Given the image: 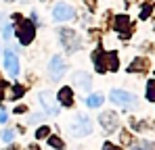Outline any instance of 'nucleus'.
I'll use <instances>...</instances> for the list:
<instances>
[{
  "label": "nucleus",
  "instance_id": "f257e3e1",
  "mask_svg": "<svg viewBox=\"0 0 155 150\" xmlns=\"http://www.w3.org/2000/svg\"><path fill=\"white\" fill-rule=\"evenodd\" d=\"M59 42H61V46L67 50L69 54H74V52H78L80 50V46H82V38L78 36L74 29H59Z\"/></svg>",
  "mask_w": 155,
  "mask_h": 150
},
{
  "label": "nucleus",
  "instance_id": "f03ea898",
  "mask_svg": "<svg viewBox=\"0 0 155 150\" xmlns=\"http://www.w3.org/2000/svg\"><path fill=\"white\" fill-rule=\"evenodd\" d=\"M15 17V21H19V27H17V36H19V42L27 46V44H31L34 42V36H36V25L31 23V21H25V19H21V15H13Z\"/></svg>",
  "mask_w": 155,
  "mask_h": 150
},
{
  "label": "nucleus",
  "instance_id": "7ed1b4c3",
  "mask_svg": "<svg viewBox=\"0 0 155 150\" xmlns=\"http://www.w3.org/2000/svg\"><path fill=\"white\" fill-rule=\"evenodd\" d=\"M71 133H74L76 138L90 136V133H92V121H90V117H86V115H76L74 121H71Z\"/></svg>",
  "mask_w": 155,
  "mask_h": 150
},
{
  "label": "nucleus",
  "instance_id": "20e7f679",
  "mask_svg": "<svg viewBox=\"0 0 155 150\" xmlns=\"http://www.w3.org/2000/svg\"><path fill=\"white\" fill-rule=\"evenodd\" d=\"M38 100H40V104L44 106V111H46V115H59L61 113V104L57 102V96L52 94L51 90H44V92H40L38 94Z\"/></svg>",
  "mask_w": 155,
  "mask_h": 150
},
{
  "label": "nucleus",
  "instance_id": "39448f33",
  "mask_svg": "<svg viewBox=\"0 0 155 150\" xmlns=\"http://www.w3.org/2000/svg\"><path fill=\"white\" fill-rule=\"evenodd\" d=\"M74 17H76V11H74L71 4H67V2H57V4L52 6V19H54V21L63 23V21L74 19Z\"/></svg>",
  "mask_w": 155,
  "mask_h": 150
},
{
  "label": "nucleus",
  "instance_id": "423d86ee",
  "mask_svg": "<svg viewBox=\"0 0 155 150\" xmlns=\"http://www.w3.org/2000/svg\"><path fill=\"white\" fill-rule=\"evenodd\" d=\"M67 71V65H65V61H63V56L61 54H54L51 58V63H48V75H51L52 81H59L63 75Z\"/></svg>",
  "mask_w": 155,
  "mask_h": 150
},
{
  "label": "nucleus",
  "instance_id": "0eeeda50",
  "mask_svg": "<svg viewBox=\"0 0 155 150\" xmlns=\"http://www.w3.org/2000/svg\"><path fill=\"white\" fill-rule=\"evenodd\" d=\"M109 100L115 102V104H120V106H126V108H130V106L136 104V96L130 94V92H124V90H111Z\"/></svg>",
  "mask_w": 155,
  "mask_h": 150
},
{
  "label": "nucleus",
  "instance_id": "6e6552de",
  "mask_svg": "<svg viewBox=\"0 0 155 150\" xmlns=\"http://www.w3.org/2000/svg\"><path fill=\"white\" fill-rule=\"evenodd\" d=\"M99 123L103 125V129H107V131H115L117 125H120V117L113 111H107V113L99 115Z\"/></svg>",
  "mask_w": 155,
  "mask_h": 150
},
{
  "label": "nucleus",
  "instance_id": "1a4fd4ad",
  "mask_svg": "<svg viewBox=\"0 0 155 150\" xmlns=\"http://www.w3.org/2000/svg\"><path fill=\"white\" fill-rule=\"evenodd\" d=\"M4 69H6V73L11 77L19 75V58H17V54L13 50H6V54H4Z\"/></svg>",
  "mask_w": 155,
  "mask_h": 150
},
{
  "label": "nucleus",
  "instance_id": "9d476101",
  "mask_svg": "<svg viewBox=\"0 0 155 150\" xmlns=\"http://www.w3.org/2000/svg\"><path fill=\"white\" fill-rule=\"evenodd\" d=\"M57 100H59L61 106H71L74 104V90L69 86H63L59 90V94H57Z\"/></svg>",
  "mask_w": 155,
  "mask_h": 150
},
{
  "label": "nucleus",
  "instance_id": "9b49d317",
  "mask_svg": "<svg viewBox=\"0 0 155 150\" xmlns=\"http://www.w3.org/2000/svg\"><path fill=\"white\" fill-rule=\"evenodd\" d=\"M74 83H76L80 90H90L92 79H90V75L86 73V71H76L74 73Z\"/></svg>",
  "mask_w": 155,
  "mask_h": 150
},
{
  "label": "nucleus",
  "instance_id": "f8f14e48",
  "mask_svg": "<svg viewBox=\"0 0 155 150\" xmlns=\"http://www.w3.org/2000/svg\"><path fill=\"white\" fill-rule=\"evenodd\" d=\"M92 61H94V67H97L99 73H105V71H107V52L94 50V52H92Z\"/></svg>",
  "mask_w": 155,
  "mask_h": 150
},
{
  "label": "nucleus",
  "instance_id": "ddd939ff",
  "mask_svg": "<svg viewBox=\"0 0 155 150\" xmlns=\"http://www.w3.org/2000/svg\"><path fill=\"white\" fill-rule=\"evenodd\" d=\"M115 31L122 33V36H128V31H130V17L120 15V17L115 19Z\"/></svg>",
  "mask_w": 155,
  "mask_h": 150
},
{
  "label": "nucleus",
  "instance_id": "4468645a",
  "mask_svg": "<svg viewBox=\"0 0 155 150\" xmlns=\"http://www.w3.org/2000/svg\"><path fill=\"white\" fill-rule=\"evenodd\" d=\"M103 102H105L103 94H90V96L86 98V106H88V108H99Z\"/></svg>",
  "mask_w": 155,
  "mask_h": 150
},
{
  "label": "nucleus",
  "instance_id": "2eb2a0df",
  "mask_svg": "<svg viewBox=\"0 0 155 150\" xmlns=\"http://www.w3.org/2000/svg\"><path fill=\"white\" fill-rule=\"evenodd\" d=\"M25 94V88L21 83H13V90H11V100H19Z\"/></svg>",
  "mask_w": 155,
  "mask_h": 150
},
{
  "label": "nucleus",
  "instance_id": "dca6fc26",
  "mask_svg": "<svg viewBox=\"0 0 155 150\" xmlns=\"http://www.w3.org/2000/svg\"><path fill=\"white\" fill-rule=\"evenodd\" d=\"M145 69H147V61L145 58H136L128 67V71H145Z\"/></svg>",
  "mask_w": 155,
  "mask_h": 150
},
{
  "label": "nucleus",
  "instance_id": "f3484780",
  "mask_svg": "<svg viewBox=\"0 0 155 150\" xmlns=\"http://www.w3.org/2000/svg\"><path fill=\"white\" fill-rule=\"evenodd\" d=\"M107 61H109V69L111 71H117L120 63H117V52H107Z\"/></svg>",
  "mask_w": 155,
  "mask_h": 150
},
{
  "label": "nucleus",
  "instance_id": "a211bd4d",
  "mask_svg": "<svg viewBox=\"0 0 155 150\" xmlns=\"http://www.w3.org/2000/svg\"><path fill=\"white\" fill-rule=\"evenodd\" d=\"M13 33H15V29H13V25H11V23H4V25H2V38H4V40H11V38H13Z\"/></svg>",
  "mask_w": 155,
  "mask_h": 150
},
{
  "label": "nucleus",
  "instance_id": "6ab92c4d",
  "mask_svg": "<svg viewBox=\"0 0 155 150\" xmlns=\"http://www.w3.org/2000/svg\"><path fill=\"white\" fill-rule=\"evenodd\" d=\"M48 133H51V129H48L46 125H42V127H38V129H36V138H38V140L48 138Z\"/></svg>",
  "mask_w": 155,
  "mask_h": 150
},
{
  "label": "nucleus",
  "instance_id": "aec40b11",
  "mask_svg": "<svg viewBox=\"0 0 155 150\" xmlns=\"http://www.w3.org/2000/svg\"><path fill=\"white\" fill-rule=\"evenodd\" d=\"M0 138H2V142H13L15 140V129H4Z\"/></svg>",
  "mask_w": 155,
  "mask_h": 150
},
{
  "label": "nucleus",
  "instance_id": "412c9836",
  "mask_svg": "<svg viewBox=\"0 0 155 150\" xmlns=\"http://www.w3.org/2000/svg\"><path fill=\"white\" fill-rule=\"evenodd\" d=\"M48 144H51L52 148H57V150H63V148H65L63 140H59V138H54V136H52V138H48Z\"/></svg>",
  "mask_w": 155,
  "mask_h": 150
},
{
  "label": "nucleus",
  "instance_id": "4be33fe9",
  "mask_svg": "<svg viewBox=\"0 0 155 150\" xmlns=\"http://www.w3.org/2000/svg\"><path fill=\"white\" fill-rule=\"evenodd\" d=\"M153 88H155V81H153V79H151V81H147V100H149V102H153V100H155Z\"/></svg>",
  "mask_w": 155,
  "mask_h": 150
},
{
  "label": "nucleus",
  "instance_id": "5701e85b",
  "mask_svg": "<svg viewBox=\"0 0 155 150\" xmlns=\"http://www.w3.org/2000/svg\"><path fill=\"white\" fill-rule=\"evenodd\" d=\"M151 11H153V6H151V4H145V6L140 8V19H149Z\"/></svg>",
  "mask_w": 155,
  "mask_h": 150
},
{
  "label": "nucleus",
  "instance_id": "b1692460",
  "mask_svg": "<svg viewBox=\"0 0 155 150\" xmlns=\"http://www.w3.org/2000/svg\"><path fill=\"white\" fill-rule=\"evenodd\" d=\"M27 121H29V123H38V121H42V113H34Z\"/></svg>",
  "mask_w": 155,
  "mask_h": 150
},
{
  "label": "nucleus",
  "instance_id": "393cba45",
  "mask_svg": "<svg viewBox=\"0 0 155 150\" xmlns=\"http://www.w3.org/2000/svg\"><path fill=\"white\" fill-rule=\"evenodd\" d=\"M6 119H8V115H6V111L0 106V123H6Z\"/></svg>",
  "mask_w": 155,
  "mask_h": 150
},
{
  "label": "nucleus",
  "instance_id": "a878e982",
  "mask_svg": "<svg viewBox=\"0 0 155 150\" xmlns=\"http://www.w3.org/2000/svg\"><path fill=\"white\" fill-rule=\"evenodd\" d=\"M4 86H6V83L0 81V100H4Z\"/></svg>",
  "mask_w": 155,
  "mask_h": 150
},
{
  "label": "nucleus",
  "instance_id": "bb28decb",
  "mask_svg": "<svg viewBox=\"0 0 155 150\" xmlns=\"http://www.w3.org/2000/svg\"><path fill=\"white\" fill-rule=\"evenodd\" d=\"M15 113H17V115H21V113H25V106H21V104H19V106H15Z\"/></svg>",
  "mask_w": 155,
  "mask_h": 150
},
{
  "label": "nucleus",
  "instance_id": "cd10ccee",
  "mask_svg": "<svg viewBox=\"0 0 155 150\" xmlns=\"http://www.w3.org/2000/svg\"><path fill=\"white\" fill-rule=\"evenodd\" d=\"M31 23H34V25H38V23H40V19H38V15H36V13L31 15Z\"/></svg>",
  "mask_w": 155,
  "mask_h": 150
},
{
  "label": "nucleus",
  "instance_id": "c85d7f7f",
  "mask_svg": "<svg viewBox=\"0 0 155 150\" xmlns=\"http://www.w3.org/2000/svg\"><path fill=\"white\" fill-rule=\"evenodd\" d=\"M103 150H120V148H115L113 144H105V146H103Z\"/></svg>",
  "mask_w": 155,
  "mask_h": 150
},
{
  "label": "nucleus",
  "instance_id": "c756f323",
  "mask_svg": "<svg viewBox=\"0 0 155 150\" xmlns=\"http://www.w3.org/2000/svg\"><path fill=\"white\" fill-rule=\"evenodd\" d=\"M8 2H13V0H8Z\"/></svg>",
  "mask_w": 155,
  "mask_h": 150
}]
</instances>
